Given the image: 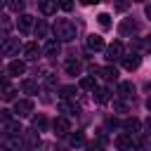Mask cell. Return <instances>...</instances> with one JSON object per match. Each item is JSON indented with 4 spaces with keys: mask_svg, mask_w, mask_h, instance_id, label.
<instances>
[{
    "mask_svg": "<svg viewBox=\"0 0 151 151\" xmlns=\"http://www.w3.org/2000/svg\"><path fill=\"white\" fill-rule=\"evenodd\" d=\"M54 35L59 40H73L76 38V26L68 21V19H57L54 24Z\"/></svg>",
    "mask_w": 151,
    "mask_h": 151,
    "instance_id": "6da1fadb",
    "label": "cell"
},
{
    "mask_svg": "<svg viewBox=\"0 0 151 151\" xmlns=\"http://www.w3.org/2000/svg\"><path fill=\"white\" fill-rule=\"evenodd\" d=\"M123 54H125V47H123V42H118V40L106 47V59H109V61H118V59H123Z\"/></svg>",
    "mask_w": 151,
    "mask_h": 151,
    "instance_id": "7a4b0ae2",
    "label": "cell"
},
{
    "mask_svg": "<svg viewBox=\"0 0 151 151\" xmlns=\"http://www.w3.org/2000/svg\"><path fill=\"white\" fill-rule=\"evenodd\" d=\"M31 111H33V101L31 99H19L17 104H14V113L21 118V116H31Z\"/></svg>",
    "mask_w": 151,
    "mask_h": 151,
    "instance_id": "3957f363",
    "label": "cell"
},
{
    "mask_svg": "<svg viewBox=\"0 0 151 151\" xmlns=\"http://www.w3.org/2000/svg\"><path fill=\"white\" fill-rule=\"evenodd\" d=\"M113 144H116V149H118V151H127V149H132L134 137H132V132H130V134H118Z\"/></svg>",
    "mask_w": 151,
    "mask_h": 151,
    "instance_id": "277c9868",
    "label": "cell"
},
{
    "mask_svg": "<svg viewBox=\"0 0 151 151\" xmlns=\"http://www.w3.org/2000/svg\"><path fill=\"white\" fill-rule=\"evenodd\" d=\"M17 26H19V31H21V33H28V31L33 28V17H31V14H19Z\"/></svg>",
    "mask_w": 151,
    "mask_h": 151,
    "instance_id": "5b68a950",
    "label": "cell"
},
{
    "mask_svg": "<svg viewBox=\"0 0 151 151\" xmlns=\"http://www.w3.org/2000/svg\"><path fill=\"white\" fill-rule=\"evenodd\" d=\"M54 132H57L59 137L68 134V132H71V123H68V118H57V120H54Z\"/></svg>",
    "mask_w": 151,
    "mask_h": 151,
    "instance_id": "8992f818",
    "label": "cell"
},
{
    "mask_svg": "<svg viewBox=\"0 0 151 151\" xmlns=\"http://www.w3.org/2000/svg\"><path fill=\"white\" fill-rule=\"evenodd\" d=\"M19 50V38H5V42H2V54H12V52H17Z\"/></svg>",
    "mask_w": 151,
    "mask_h": 151,
    "instance_id": "52a82bcc",
    "label": "cell"
},
{
    "mask_svg": "<svg viewBox=\"0 0 151 151\" xmlns=\"http://www.w3.org/2000/svg\"><path fill=\"white\" fill-rule=\"evenodd\" d=\"M139 64H142V57H139V54H127V57H123V66H125L127 71H134Z\"/></svg>",
    "mask_w": 151,
    "mask_h": 151,
    "instance_id": "ba28073f",
    "label": "cell"
},
{
    "mask_svg": "<svg viewBox=\"0 0 151 151\" xmlns=\"http://www.w3.org/2000/svg\"><path fill=\"white\" fill-rule=\"evenodd\" d=\"M24 71H26V64H24V61H19V59L9 61V66H7V73H9V76H21Z\"/></svg>",
    "mask_w": 151,
    "mask_h": 151,
    "instance_id": "9c48e42d",
    "label": "cell"
},
{
    "mask_svg": "<svg viewBox=\"0 0 151 151\" xmlns=\"http://www.w3.org/2000/svg\"><path fill=\"white\" fill-rule=\"evenodd\" d=\"M38 5H40V12L42 14H54L57 12V0H38Z\"/></svg>",
    "mask_w": 151,
    "mask_h": 151,
    "instance_id": "30bf717a",
    "label": "cell"
},
{
    "mask_svg": "<svg viewBox=\"0 0 151 151\" xmlns=\"http://www.w3.org/2000/svg\"><path fill=\"white\" fill-rule=\"evenodd\" d=\"M87 50H92V52L104 50V40H101V35H90V38H87Z\"/></svg>",
    "mask_w": 151,
    "mask_h": 151,
    "instance_id": "8fae6325",
    "label": "cell"
},
{
    "mask_svg": "<svg viewBox=\"0 0 151 151\" xmlns=\"http://www.w3.org/2000/svg\"><path fill=\"white\" fill-rule=\"evenodd\" d=\"M38 54H40L38 42H28V45H24V57H26V59H38Z\"/></svg>",
    "mask_w": 151,
    "mask_h": 151,
    "instance_id": "7c38bea8",
    "label": "cell"
},
{
    "mask_svg": "<svg viewBox=\"0 0 151 151\" xmlns=\"http://www.w3.org/2000/svg\"><path fill=\"white\" fill-rule=\"evenodd\" d=\"M118 94L125 97V99L134 97V85H132V83H120V85H118Z\"/></svg>",
    "mask_w": 151,
    "mask_h": 151,
    "instance_id": "4fadbf2b",
    "label": "cell"
},
{
    "mask_svg": "<svg viewBox=\"0 0 151 151\" xmlns=\"http://www.w3.org/2000/svg\"><path fill=\"white\" fill-rule=\"evenodd\" d=\"M97 73H101V78H104V80H109V83L118 78V71H116L113 66H104V68H99Z\"/></svg>",
    "mask_w": 151,
    "mask_h": 151,
    "instance_id": "5bb4252c",
    "label": "cell"
},
{
    "mask_svg": "<svg viewBox=\"0 0 151 151\" xmlns=\"http://www.w3.org/2000/svg\"><path fill=\"white\" fill-rule=\"evenodd\" d=\"M59 111H64V113H68V116H76V113H80V106L78 104H68V101H61L59 104Z\"/></svg>",
    "mask_w": 151,
    "mask_h": 151,
    "instance_id": "9a60e30c",
    "label": "cell"
},
{
    "mask_svg": "<svg viewBox=\"0 0 151 151\" xmlns=\"http://www.w3.org/2000/svg\"><path fill=\"white\" fill-rule=\"evenodd\" d=\"M118 31H120V35H130V33H134V31H137V24H134V21H130V19H125V21L120 24V28H118Z\"/></svg>",
    "mask_w": 151,
    "mask_h": 151,
    "instance_id": "2e32d148",
    "label": "cell"
},
{
    "mask_svg": "<svg viewBox=\"0 0 151 151\" xmlns=\"http://www.w3.org/2000/svg\"><path fill=\"white\" fill-rule=\"evenodd\" d=\"M59 52H61L59 40H50V42L45 45V54H47V57H54V54H59Z\"/></svg>",
    "mask_w": 151,
    "mask_h": 151,
    "instance_id": "e0dca14e",
    "label": "cell"
},
{
    "mask_svg": "<svg viewBox=\"0 0 151 151\" xmlns=\"http://www.w3.org/2000/svg\"><path fill=\"white\" fill-rule=\"evenodd\" d=\"M80 71H83V64H80L78 59H73V61H68V64H66V73H71V76H78Z\"/></svg>",
    "mask_w": 151,
    "mask_h": 151,
    "instance_id": "ac0fdd59",
    "label": "cell"
},
{
    "mask_svg": "<svg viewBox=\"0 0 151 151\" xmlns=\"http://www.w3.org/2000/svg\"><path fill=\"white\" fill-rule=\"evenodd\" d=\"M109 90L106 87H99V90H94V99H97V104H106L109 101Z\"/></svg>",
    "mask_w": 151,
    "mask_h": 151,
    "instance_id": "d6986e66",
    "label": "cell"
},
{
    "mask_svg": "<svg viewBox=\"0 0 151 151\" xmlns=\"http://www.w3.org/2000/svg\"><path fill=\"white\" fill-rule=\"evenodd\" d=\"M123 127H125V130H130V132H139V127H142V125H139V120H137V118H127V120L123 123Z\"/></svg>",
    "mask_w": 151,
    "mask_h": 151,
    "instance_id": "ffe728a7",
    "label": "cell"
},
{
    "mask_svg": "<svg viewBox=\"0 0 151 151\" xmlns=\"http://www.w3.org/2000/svg\"><path fill=\"white\" fill-rule=\"evenodd\" d=\"M21 90H24L26 94H35V92H38V85H35L33 80H24V85H21Z\"/></svg>",
    "mask_w": 151,
    "mask_h": 151,
    "instance_id": "44dd1931",
    "label": "cell"
},
{
    "mask_svg": "<svg viewBox=\"0 0 151 151\" xmlns=\"http://www.w3.org/2000/svg\"><path fill=\"white\" fill-rule=\"evenodd\" d=\"M97 21H99V26H101L104 31H106V28H111V17H109V14H104V12H101V14L97 17Z\"/></svg>",
    "mask_w": 151,
    "mask_h": 151,
    "instance_id": "7402d4cb",
    "label": "cell"
},
{
    "mask_svg": "<svg viewBox=\"0 0 151 151\" xmlns=\"http://www.w3.org/2000/svg\"><path fill=\"white\" fill-rule=\"evenodd\" d=\"M80 87H83V90H97V87H94V78H92V76H85V78L80 80Z\"/></svg>",
    "mask_w": 151,
    "mask_h": 151,
    "instance_id": "603a6c76",
    "label": "cell"
},
{
    "mask_svg": "<svg viewBox=\"0 0 151 151\" xmlns=\"http://www.w3.org/2000/svg\"><path fill=\"white\" fill-rule=\"evenodd\" d=\"M35 35H38V38H45V35H47V24H45V21H38V24H35Z\"/></svg>",
    "mask_w": 151,
    "mask_h": 151,
    "instance_id": "cb8c5ba5",
    "label": "cell"
},
{
    "mask_svg": "<svg viewBox=\"0 0 151 151\" xmlns=\"http://www.w3.org/2000/svg\"><path fill=\"white\" fill-rule=\"evenodd\" d=\"M12 97H14V87H12L9 83H5V87H2V99H5V101H9Z\"/></svg>",
    "mask_w": 151,
    "mask_h": 151,
    "instance_id": "d4e9b609",
    "label": "cell"
},
{
    "mask_svg": "<svg viewBox=\"0 0 151 151\" xmlns=\"http://www.w3.org/2000/svg\"><path fill=\"white\" fill-rule=\"evenodd\" d=\"M68 142H71L73 146H80V144L85 142V137H83V132H76V134H71V137H68Z\"/></svg>",
    "mask_w": 151,
    "mask_h": 151,
    "instance_id": "484cf974",
    "label": "cell"
},
{
    "mask_svg": "<svg viewBox=\"0 0 151 151\" xmlns=\"http://www.w3.org/2000/svg\"><path fill=\"white\" fill-rule=\"evenodd\" d=\"M7 7L14 9V12H21L24 9V0H7Z\"/></svg>",
    "mask_w": 151,
    "mask_h": 151,
    "instance_id": "4316f807",
    "label": "cell"
},
{
    "mask_svg": "<svg viewBox=\"0 0 151 151\" xmlns=\"http://www.w3.org/2000/svg\"><path fill=\"white\" fill-rule=\"evenodd\" d=\"M73 92H76V87H73V85H66V87H61V97H64V99L73 97Z\"/></svg>",
    "mask_w": 151,
    "mask_h": 151,
    "instance_id": "83f0119b",
    "label": "cell"
},
{
    "mask_svg": "<svg viewBox=\"0 0 151 151\" xmlns=\"http://www.w3.org/2000/svg\"><path fill=\"white\" fill-rule=\"evenodd\" d=\"M59 7H61L64 12H71V9H73V0H59Z\"/></svg>",
    "mask_w": 151,
    "mask_h": 151,
    "instance_id": "f1b7e54d",
    "label": "cell"
},
{
    "mask_svg": "<svg viewBox=\"0 0 151 151\" xmlns=\"http://www.w3.org/2000/svg\"><path fill=\"white\" fill-rule=\"evenodd\" d=\"M33 127H35V130H42V127H45V118H42V116L33 118Z\"/></svg>",
    "mask_w": 151,
    "mask_h": 151,
    "instance_id": "f546056e",
    "label": "cell"
},
{
    "mask_svg": "<svg viewBox=\"0 0 151 151\" xmlns=\"http://www.w3.org/2000/svg\"><path fill=\"white\" fill-rule=\"evenodd\" d=\"M132 146H134L137 151H142V149H144V142H142L139 137H134V144H132Z\"/></svg>",
    "mask_w": 151,
    "mask_h": 151,
    "instance_id": "4dcf8cb0",
    "label": "cell"
},
{
    "mask_svg": "<svg viewBox=\"0 0 151 151\" xmlns=\"http://www.w3.org/2000/svg\"><path fill=\"white\" fill-rule=\"evenodd\" d=\"M87 151H104V146H101V144H94V142H92V144L87 146Z\"/></svg>",
    "mask_w": 151,
    "mask_h": 151,
    "instance_id": "1f68e13d",
    "label": "cell"
},
{
    "mask_svg": "<svg viewBox=\"0 0 151 151\" xmlns=\"http://www.w3.org/2000/svg\"><path fill=\"white\" fill-rule=\"evenodd\" d=\"M113 109H118V111H125V104H123V101H113Z\"/></svg>",
    "mask_w": 151,
    "mask_h": 151,
    "instance_id": "d6a6232c",
    "label": "cell"
},
{
    "mask_svg": "<svg viewBox=\"0 0 151 151\" xmlns=\"http://www.w3.org/2000/svg\"><path fill=\"white\" fill-rule=\"evenodd\" d=\"M0 113H2V120H5V123H9V111H7V109H2Z\"/></svg>",
    "mask_w": 151,
    "mask_h": 151,
    "instance_id": "836d02e7",
    "label": "cell"
},
{
    "mask_svg": "<svg viewBox=\"0 0 151 151\" xmlns=\"http://www.w3.org/2000/svg\"><path fill=\"white\" fill-rule=\"evenodd\" d=\"M144 14H146V17L151 19V5H146V7H144Z\"/></svg>",
    "mask_w": 151,
    "mask_h": 151,
    "instance_id": "e575fe53",
    "label": "cell"
},
{
    "mask_svg": "<svg viewBox=\"0 0 151 151\" xmlns=\"http://www.w3.org/2000/svg\"><path fill=\"white\" fill-rule=\"evenodd\" d=\"M80 2H83V5H97L99 0H80Z\"/></svg>",
    "mask_w": 151,
    "mask_h": 151,
    "instance_id": "d590c367",
    "label": "cell"
},
{
    "mask_svg": "<svg viewBox=\"0 0 151 151\" xmlns=\"http://www.w3.org/2000/svg\"><path fill=\"white\" fill-rule=\"evenodd\" d=\"M146 130L151 132V116H149V120H146Z\"/></svg>",
    "mask_w": 151,
    "mask_h": 151,
    "instance_id": "8d00e7d4",
    "label": "cell"
},
{
    "mask_svg": "<svg viewBox=\"0 0 151 151\" xmlns=\"http://www.w3.org/2000/svg\"><path fill=\"white\" fill-rule=\"evenodd\" d=\"M146 109H149V111H151V97H149V99H146Z\"/></svg>",
    "mask_w": 151,
    "mask_h": 151,
    "instance_id": "74e56055",
    "label": "cell"
},
{
    "mask_svg": "<svg viewBox=\"0 0 151 151\" xmlns=\"http://www.w3.org/2000/svg\"><path fill=\"white\" fill-rule=\"evenodd\" d=\"M139 2H142V0H139Z\"/></svg>",
    "mask_w": 151,
    "mask_h": 151,
    "instance_id": "f35d334b",
    "label": "cell"
}]
</instances>
